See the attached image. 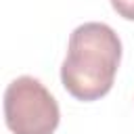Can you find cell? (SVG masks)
Wrapping results in <instances>:
<instances>
[{"label":"cell","instance_id":"3","mask_svg":"<svg viewBox=\"0 0 134 134\" xmlns=\"http://www.w3.org/2000/svg\"><path fill=\"white\" fill-rule=\"evenodd\" d=\"M111 6L119 17L134 21V0H111Z\"/></svg>","mask_w":134,"mask_h":134},{"label":"cell","instance_id":"1","mask_svg":"<svg viewBox=\"0 0 134 134\" xmlns=\"http://www.w3.org/2000/svg\"><path fill=\"white\" fill-rule=\"evenodd\" d=\"M119 61V36L107 23H82L69 36L67 57L61 65V82L73 98L84 103L98 100L113 88Z\"/></svg>","mask_w":134,"mask_h":134},{"label":"cell","instance_id":"2","mask_svg":"<svg viewBox=\"0 0 134 134\" xmlns=\"http://www.w3.org/2000/svg\"><path fill=\"white\" fill-rule=\"evenodd\" d=\"M4 121L13 134H54L61 111L40 80L21 75L4 90Z\"/></svg>","mask_w":134,"mask_h":134}]
</instances>
